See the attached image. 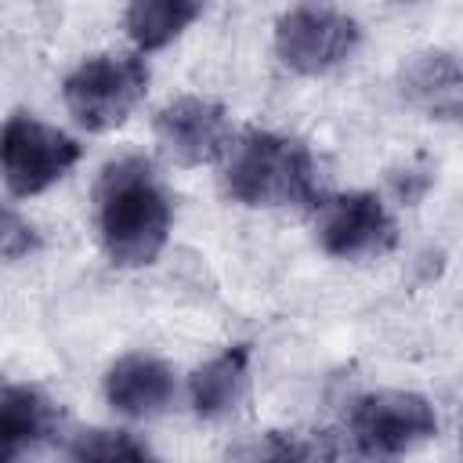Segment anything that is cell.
Returning <instances> with one entry per match:
<instances>
[{
  "label": "cell",
  "instance_id": "7",
  "mask_svg": "<svg viewBox=\"0 0 463 463\" xmlns=\"http://www.w3.org/2000/svg\"><path fill=\"white\" fill-rule=\"evenodd\" d=\"M235 141L232 116L221 101L184 94L159 109L156 116V145L177 166H206L228 156Z\"/></svg>",
  "mask_w": 463,
  "mask_h": 463
},
{
  "label": "cell",
  "instance_id": "9",
  "mask_svg": "<svg viewBox=\"0 0 463 463\" xmlns=\"http://www.w3.org/2000/svg\"><path fill=\"white\" fill-rule=\"evenodd\" d=\"M105 398L130 420L156 416L174 398V373L156 354H123L105 373Z\"/></svg>",
  "mask_w": 463,
  "mask_h": 463
},
{
  "label": "cell",
  "instance_id": "13",
  "mask_svg": "<svg viewBox=\"0 0 463 463\" xmlns=\"http://www.w3.org/2000/svg\"><path fill=\"white\" fill-rule=\"evenodd\" d=\"M199 14L203 4L192 0H137L127 7L123 22L137 51H159L170 40H177Z\"/></svg>",
  "mask_w": 463,
  "mask_h": 463
},
{
  "label": "cell",
  "instance_id": "10",
  "mask_svg": "<svg viewBox=\"0 0 463 463\" xmlns=\"http://www.w3.org/2000/svg\"><path fill=\"white\" fill-rule=\"evenodd\" d=\"M402 90L412 105L438 119H456L463 101V76L459 61L449 51H423L402 72Z\"/></svg>",
  "mask_w": 463,
  "mask_h": 463
},
{
  "label": "cell",
  "instance_id": "1",
  "mask_svg": "<svg viewBox=\"0 0 463 463\" xmlns=\"http://www.w3.org/2000/svg\"><path fill=\"white\" fill-rule=\"evenodd\" d=\"M98 235L112 264L145 268L170 235V199L145 156H123L98 177Z\"/></svg>",
  "mask_w": 463,
  "mask_h": 463
},
{
  "label": "cell",
  "instance_id": "12",
  "mask_svg": "<svg viewBox=\"0 0 463 463\" xmlns=\"http://www.w3.org/2000/svg\"><path fill=\"white\" fill-rule=\"evenodd\" d=\"M246 373H250V347L246 344H235V347L221 351L217 358H210L206 365L195 369V376L188 383L192 409L203 420H217V416L232 412L235 402L242 398Z\"/></svg>",
  "mask_w": 463,
  "mask_h": 463
},
{
  "label": "cell",
  "instance_id": "14",
  "mask_svg": "<svg viewBox=\"0 0 463 463\" xmlns=\"http://www.w3.org/2000/svg\"><path fill=\"white\" fill-rule=\"evenodd\" d=\"M61 463H159V459L141 438L127 430L98 427V430H83L80 438H72Z\"/></svg>",
  "mask_w": 463,
  "mask_h": 463
},
{
  "label": "cell",
  "instance_id": "6",
  "mask_svg": "<svg viewBox=\"0 0 463 463\" xmlns=\"http://www.w3.org/2000/svg\"><path fill=\"white\" fill-rule=\"evenodd\" d=\"M362 29L358 22L340 7L304 4L289 7L275 22V54L286 69L300 76H322L351 58L358 47Z\"/></svg>",
  "mask_w": 463,
  "mask_h": 463
},
{
  "label": "cell",
  "instance_id": "16",
  "mask_svg": "<svg viewBox=\"0 0 463 463\" xmlns=\"http://www.w3.org/2000/svg\"><path fill=\"white\" fill-rule=\"evenodd\" d=\"M40 246L36 228L7 203H0V260H22Z\"/></svg>",
  "mask_w": 463,
  "mask_h": 463
},
{
  "label": "cell",
  "instance_id": "15",
  "mask_svg": "<svg viewBox=\"0 0 463 463\" xmlns=\"http://www.w3.org/2000/svg\"><path fill=\"white\" fill-rule=\"evenodd\" d=\"M224 463H326V452L304 434L268 430L253 441H242L235 452H228Z\"/></svg>",
  "mask_w": 463,
  "mask_h": 463
},
{
  "label": "cell",
  "instance_id": "4",
  "mask_svg": "<svg viewBox=\"0 0 463 463\" xmlns=\"http://www.w3.org/2000/svg\"><path fill=\"white\" fill-rule=\"evenodd\" d=\"M148 90V65L141 54H94L65 76V109L94 134L119 127Z\"/></svg>",
  "mask_w": 463,
  "mask_h": 463
},
{
  "label": "cell",
  "instance_id": "3",
  "mask_svg": "<svg viewBox=\"0 0 463 463\" xmlns=\"http://www.w3.org/2000/svg\"><path fill=\"white\" fill-rule=\"evenodd\" d=\"M347 434L358 459L391 463L438 434V412L416 391H369L354 402Z\"/></svg>",
  "mask_w": 463,
  "mask_h": 463
},
{
  "label": "cell",
  "instance_id": "8",
  "mask_svg": "<svg viewBox=\"0 0 463 463\" xmlns=\"http://www.w3.org/2000/svg\"><path fill=\"white\" fill-rule=\"evenodd\" d=\"M318 242L329 257L369 260V257H383L398 242V224L387 213L380 195L347 192V195H333L322 203Z\"/></svg>",
  "mask_w": 463,
  "mask_h": 463
},
{
  "label": "cell",
  "instance_id": "11",
  "mask_svg": "<svg viewBox=\"0 0 463 463\" xmlns=\"http://www.w3.org/2000/svg\"><path fill=\"white\" fill-rule=\"evenodd\" d=\"M54 420V405L29 383H0V463H14L22 449L36 445Z\"/></svg>",
  "mask_w": 463,
  "mask_h": 463
},
{
  "label": "cell",
  "instance_id": "2",
  "mask_svg": "<svg viewBox=\"0 0 463 463\" xmlns=\"http://www.w3.org/2000/svg\"><path fill=\"white\" fill-rule=\"evenodd\" d=\"M224 184L246 206H307L318 199V166L304 141L246 130L228 148Z\"/></svg>",
  "mask_w": 463,
  "mask_h": 463
},
{
  "label": "cell",
  "instance_id": "5",
  "mask_svg": "<svg viewBox=\"0 0 463 463\" xmlns=\"http://www.w3.org/2000/svg\"><path fill=\"white\" fill-rule=\"evenodd\" d=\"M80 159V145L25 112H14L0 127V177L14 195H40L61 181Z\"/></svg>",
  "mask_w": 463,
  "mask_h": 463
}]
</instances>
